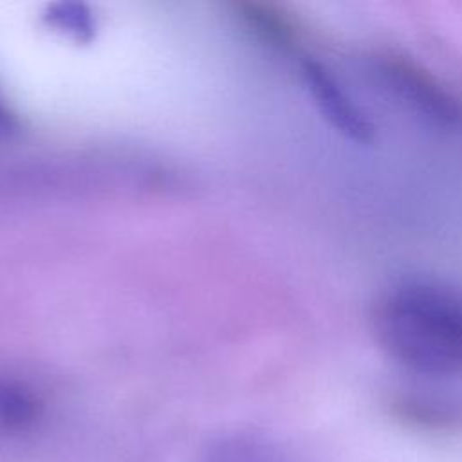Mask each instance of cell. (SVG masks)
Instances as JSON below:
<instances>
[{"label": "cell", "mask_w": 462, "mask_h": 462, "mask_svg": "<svg viewBox=\"0 0 462 462\" xmlns=\"http://www.w3.org/2000/svg\"><path fill=\"white\" fill-rule=\"evenodd\" d=\"M372 330L399 365L426 375L462 372V292L428 280H406L375 301Z\"/></svg>", "instance_id": "cell-1"}, {"label": "cell", "mask_w": 462, "mask_h": 462, "mask_svg": "<svg viewBox=\"0 0 462 462\" xmlns=\"http://www.w3.org/2000/svg\"><path fill=\"white\" fill-rule=\"evenodd\" d=\"M368 72L375 83L424 123L449 134H462V99L413 60L395 52H377Z\"/></svg>", "instance_id": "cell-2"}, {"label": "cell", "mask_w": 462, "mask_h": 462, "mask_svg": "<svg viewBox=\"0 0 462 462\" xmlns=\"http://www.w3.org/2000/svg\"><path fill=\"white\" fill-rule=\"evenodd\" d=\"M300 72L316 108L339 135L356 144H368L374 141V125L370 117L356 105L327 65L305 56L300 61Z\"/></svg>", "instance_id": "cell-3"}, {"label": "cell", "mask_w": 462, "mask_h": 462, "mask_svg": "<svg viewBox=\"0 0 462 462\" xmlns=\"http://www.w3.org/2000/svg\"><path fill=\"white\" fill-rule=\"evenodd\" d=\"M42 411V399L27 383L0 375V435H25L38 426Z\"/></svg>", "instance_id": "cell-4"}, {"label": "cell", "mask_w": 462, "mask_h": 462, "mask_svg": "<svg viewBox=\"0 0 462 462\" xmlns=\"http://www.w3.org/2000/svg\"><path fill=\"white\" fill-rule=\"evenodd\" d=\"M200 462H291V458L265 439L229 435L208 444Z\"/></svg>", "instance_id": "cell-5"}, {"label": "cell", "mask_w": 462, "mask_h": 462, "mask_svg": "<svg viewBox=\"0 0 462 462\" xmlns=\"http://www.w3.org/2000/svg\"><path fill=\"white\" fill-rule=\"evenodd\" d=\"M47 18L54 27L61 29L63 32L78 40H85L92 34V16L83 5H78V4L54 5L49 11Z\"/></svg>", "instance_id": "cell-6"}, {"label": "cell", "mask_w": 462, "mask_h": 462, "mask_svg": "<svg viewBox=\"0 0 462 462\" xmlns=\"http://www.w3.org/2000/svg\"><path fill=\"white\" fill-rule=\"evenodd\" d=\"M16 130V117L0 97V137H7Z\"/></svg>", "instance_id": "cell-7"}]
</instances>
